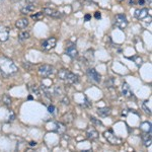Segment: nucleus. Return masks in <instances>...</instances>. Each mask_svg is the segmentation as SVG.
<instances>
[{"mask_svg": "<svg viewBox=\"0 0 152 152\" xmlns=\"http://www.w3.org/2000/svg\"><path fill=\"white\" fill-rule=\"evenodd\" d=\"M11 2H18V1H19V0H10Z\"/></svg>", "mask_w": 152, "mask_h": 152, "instance_id": "f704fd0d", "label": "nucleus"}, {"mask_svg": "<svg viewBox=\"0 0 152 152\" xmlns=\"http://www.w3.org/2000/svg\"><path fill=\"white\" fill-rule=\"evenodd\" d=\"M54 70H55V69H54L53 66L48 65V64H44V65H42V66H40V67H39L38 72H39V75H40L41 77L47 78L50 75L53 74Z\"/></svg>", "mask_w": 152, "mask_h": 152, "instance_id": "20e7f679", "label": "nucleus"}, {"mask_svg": "<svg viewBox=\"0 0 152 152\" xmlns=\"http://www.w3.org/2000/svg\"><path fill=\"white\" fill-rule=\"evenodd\" d=\"M149 2H151V0H149Z\"/></svg>", "mask_w": 152, "mask_h": 152, "instance_id": "e433bc0d", "label": "nucleus"}, {"mask_svg": "<svg viewBox=\"0 0 152 152\" xmlns=\"http://www.w3.org/2000/svg\"><path fill=\"white\" fill-rule=\"evenodd\" d=\"M58 77L67 84H75L78 82V77L67 69H61L58 72Z\"/></svg>", "mask_w": 152, "mask_h": 152, "instance_id": "f03ea898", "label": "nucleus"}, {"mask_svg": "<svg viewBox=\"0 0 152 152\" xmlns=\"http://www.w3.org/2000/svg\"><path fill=\"white\" fill-rule=\"evenodd\" d=\"M84 57L85 58H87V60L89 61H91V60H94V51L92 50H88L86 53H85V55H84Z\"/></svg>", "mask_w": 152, "mask_h": 152, "instance_id": "b1692460", "label": "nucleus"}, {"mask_svg": "<svg viewBox=\"0 0 152 152\" xmlns=\"http://www.w3.org/2000/svg\"><path fill=\"white\" fill-rule=\"evenodd\" d=\"M122 94H123L124 96L128 97V99H132L134 97V94L132 91L131 87L129 86L128 83H124L123 86H122Z\"/></svg>", "mask_w": 152, "mask_h": 152, "instance_id": "9d476101", "label": "nucleus"}, {"mask_svg": "<svg viewBox=\"0 0 152 152\" xmlns=\"http://www.w3.org/2000/svg\"><path fill=\"white\" fill-rule=\"evenodd\" d=\"M137 66H141L142 65V59L140 57H137V62H136Z\"/></svg>", "mask_w": 152, "mask_h": 152, "instance_id": "c85d7f7f", "label": "nucleus"}, {"mask_svg": "<svg viewBox=\"0 0 152 152\" xmlns=\"http://www.w3.org/2000/svg\"><path fill=\"white\" fill-rule=\"evenodd\" d=\"M140 129L143 132H151V124L148 123V122H145V123L141 125Z\"/></svg>", "mask_w": 152, "mask_h": 152, "instance_id": "412c9836", "label": "nucleus"}, {"mask_svg": "<svg viewBox=\"0 0 152 152\" xmlns=\"http://www.w3.org/2000/svg\"><path fill=\"white\" fill-rule=\"evenodd\" d=\"M66 54H67L70 58L74 59L78 56V51L74 46H70V47H68L67 50H66Z\"/></svg>", "mask_w": 152, "mask_h": 152, "instance_id": "2eb2a0df", "label": "nucleus"}, {"mask_svg": "<svg viewBox=\"0 0 152 152\" xmlns=\"http://www.w3.org/2000/svg\"><path fill=\"white\" fill-rule=\"evenodd\" d=\"M89 18H90V15H85V20H89Z\"/></svg>", "mask_w": 152, "mask_h": 152, "instance_id": "473e14b6", "label": "nucleus"}, {"mask_svg": "<svg viewBox=\"0 0 152 152\" xmlns=\"http://www.w3.org/2000/svg\"><path fill=\"white\" fill-rule=\"evenodd\" d=\"M119 1H120V2H122V1H123V0H119Z\"/></svg>", "mask_w": 152, "mask_h": 152, "instance_id": "c9c22d12", "label": "nucleus"}, {"mask_svg": "<svg viewBox=\"0 0 152 152\" xmlns=\"http://www.w3.org/2000/svg\"><path fill=\"white\" fill-rule=\"evenodd\" d=\"M35 9H36L35 4L28 3V4H26V5H24L23 8L20 9V12L23 14H29V13H31V12L35 10Z\"/></svg>", "mask_w": 152, "mask_h": 152, "instance_id": "ddd939ff", "label": "nucleus"}, {"mask_svg": "<svg viewBox=\"0 0 152 152\" xmlns=\"http://www.w3.org/2000/svg\"><path fill=\"white\" fill-rule=\"evenodd\" d=\"M86 137L90 140H95V139L99 138V132L96 131L94 128L90 127L86 130Z\"/></svg>", "mask_w": 152, "mask_h": 152, "instance_id": "9b49d317", "label": "nucleus"}, {"mask_svg": "<svg viewBox=\"0 0 152 152\" xmlns=\"http://www.w3.org/2000/svg\"><path fill=\"white\" fill-rule=\"evenodd\" d=\"M94 16H95V18H97V19H99V18H102V14H100L99 12H95Z\"/></svg>", "mask_w": 152, "mask_h": 152, "instance_id": "7c9ffc66", "label": "nucleus"}, {"mask_svg": "<svg viewBox=\"0 0 152 152\" xmlns=\"http://www.w3.org/2000/svg\"><path fill=\"white\" fill-rule=\"evenodd\" d=\"M97 114H99V117L105 118V117L110 116V114H111V109H110V107H99V109L97 110Z\"/></svg>", "mask_w": 152, "mask_h": 152, "instance_id": "f3484780", "label": "nucleus"}, {"mask_svg": "<svg viewBox=\"0 0 152 152\" xmlns=\"http://www.w3.org/2000/svg\"><path fill=\"white\" fill-rule=\"evenodd\" d=\"M139 3H140V4H143V3H144V0H139Z\"/></svg>", "mask_w": 152, "mask_h": 152, "instance_id": "72a5a7b5", "label": "nucleus"}, {"mask_svg": "<svg viewBox=\"0 0 152 152\" xmlns=\"http://www.w3.org/2000/svg\"><path fill=\"white\" fill-rule=\"evenodd\" d=\"M48 111H49V113H51V114H53L54 113V111H55V107H54V105H49L48 107Z\"/></svg>", "mask_w": 152, "mask_h": 152, "instance_id": "cd10ccee", "label": "nucleus"}, {"mask_svg": "<svg viewBox=\"0 0 152 152\" xmlns=\"http://www.w3.org/2000/svg\"><path fill=\"white\" fill-rule=\"evenodd\" d=\"M18 71V66L14 64V62L9 58L1 56L0 57V72L4 76H11L15 74Z\"/></svg>", "mask_w": 152, "mask_h": 152, "instance_id": "f257e3e1", "label": "nucleus"}, {"mask_svg": "<svg viewBox=\"0 0 152 152\" xmlns=\"http://www.w3.org/2000/svg\"><path fill=\"white\" fill-rule=\"evenodd\" d=\"M2 102H3V104H5L6 107H10L12 100H11V99H10V96H9V95L4 94L3 96H2Z\"/></svg>", "mask_w": 152, "mask_h": 152, "instance_id": "aec40b11", "label": "nucleus"}, {"mask_svg": "<svg viewBox=\"0 0 152 152\" xmlns=\"http://www.w3.org/2000/svg\"><path fill=\"white\" fill-rule=\"evenodd\" d=\"M44 15H45V13H44V12H38V13L31 15V18H33L34 20H41V19H43Z\"/></svg>", "mask_w": 152, "mask_h": 152, "instance_id": "5701e85b", "label": "nucleus"}, {"mask_svg": "<svg viewBox=\"0 0 152 152\" xmlns=\"http://www.w3.org/2000/svg\"><path fill=\"white\" fill-rule=\"evenodd\" d=\"M115 23H116V26H118L119 28L124 29L128 26V20H127L126 15H124V14H117L116 18H115Z\"/></svg>", "mask_w": 152, "mask_h": 152, "instance_id": "39448f33", "label": "nucleus"}, {"mask_svg": "<svg viewBox=\"0 0 152 152\" xmlns=\"http://www.w3.org/2000/svg\"><path fill=\"white\" fill-rule=\"evenodd\" d=\"M9 28L3 24H0V42H6L9 39Z\"/></svg>", "mask_w": 152, "mask_h": 152, "instance_id": "6e6552de", "label": "nucleus"}, {"mask_svg": "<svg viewBox=\"0 0 152 152\" xmlns=\"http://www.w3.org/2000/svg\"><path fill=\"white\" fill-rule=\"evenodd\" d=\"M90 122H91L92 125H94V126L102 127V122H100L99 119H95L94 117H90Z\"/></svg>", "mask_w": 152, "mask_h": 152, "instance_id": "393cba45", "label": "nucleus"}, {"mask_svg": "<svg viewBox=\"0 0 152 152\" xmlns=\"http://www.w3.org/2000/svg\"><path fill=\"white\" fill-rule=\"evenodd\" d=\"M23 66L24 69H26L28 71H29V70L31 69V64H28V63H26H26L23 62Z\"/></svg>", "mask_w": 152, "mask_h": 152, "instance_id": "bb28decb", "label": "nucleus"}, {"mask_svg": "<svg viewBox=\"0 0 152 152\" xmlns=\"http://www.w3.org/2000/svg\"><path fill=\"white\" fill-rule=\"evenodd\" d=\"M62 119H63V121H64L65 123L70 124V123H72V122H73L74 116H73L72 114H67V115H65V116H63Z\"/></svg>", "mask_w": 152, "mask_h": 152, "instance_id": "4be33fe9", "label": "nucleus"}, {"mask_svg": "<svg viewBox=\"0 0 152 152\" xmlns=\"http://www.w3.org/2000/svg\"><path fill=\"white\" fill-rule=\"evenodd\" d=\"M14 119H15V115H14L13 112H10L8 116V122H13Z\"/></svg>", "mask_w": 152, "mask_h": 152, "instance_id": "a878e982", "label": "nucleus"}, {"mask_svg": "<svg viewBox=\"0 0 152 152\" xmlns=\"http://www.w3.org/2000/svg\"><path fill=\"white\" fill-rule=\"evenodd\" d=\"M62 102H63V104H69V99H68V97H66V96L62 99Z\"/></svg>", "mask_w": 152, "mask_h": 152, "instance_id": "c756f323", "label": "nucleus"}, {"mask_svg": "<svg viewBox=\"0 0 152 152\" xmlns=\"http://www.w3.org/2000/svg\"><path fill=\"white\" fill-rule=\"evenodd\" d=\"M147 15H148V9L147 8L137 9L135 11V16H136L137 19H144Z\"/></svg>", "mask_w": 152, "mask_h": 152, "instance_id": "f8f14e48", "label": "nucleus"}, {"mask_svg": "<svg viewBox=\"0 0 152 152\" xmlns=\"http://www.w3.org/2000/svg\"><path fill=\"white\" fill-rule=\"evenodd\" d=\"M29 37H31V35H29L28 31H21V33L18 35V41L19 42L26 41L28 39H29Z\"/></svg>", "mask_w": 152, "mask_h": 152, "instance_id": "6ab92c4d", "label": "nucleus"}, {"mask_svg": "<svg viewBox=\"0 0 152 152\" xmlns=\"http://www.w3.org/2000/svg\"><path fill=\"white\" fill-rule=\"evenodd\" d=\"M104 138L107 139V141L109 142L110 144H112V145H121L122 144V140L113 133L112 130L105 131L104 133Z\"/></svg>", "mask_w": 152, "mask_h": 152, "instance_id": "7ed1b4c3", "label": "nucleus"}, {"mask_svg": "<svg viewBox=\"0 0 152 152\" xmlns=\"http://www.w3.org/2000/svg\"><path fill=\"white\" fill-rule=\"evenodd\" d=\"M28 26V18H19L18 20H16L15 26L19 29H23Z\"/></svg>", "mask_w": 152, "mask_h": 152, "instance_id": "4468645a", "label": "nucleus"}, {"mask_svg": "<svg viewBox=\"0 0 152 152\" xmlns=\"http://www.w3.org/2000/svg\"><path fill=\"white\" fill-rule=\"evenodd\" d=\"M29 146H37V142L36 141H31V142H29V144H28Z\"/></svg>", "mask_w": 152, "mask_h": 152, "instance_id": "2f4dec72", "label": "nucleus"}, {"mask_svg": "<svg viewBox=\"0 0 152 152\" xmlns=\"http://www.w3.org/2000/svg\"><path fill=\"white\" fill-rule=\"evenodd\" d=\"M56 44H57V40H56V38L52 37V38H49L42 43V49L45 51H50L55 48Z\"/></svg>", "mask_w": 152, "mask_h": 152, "instance_id": "0eeeda50", "label": "nucleus"}, {"mask_svg": "<svg viewBox=\"0 0 152 152\" xmlns=\"http://www.w3.org/2000/svg\"><path fill=\"white\" fill-rule=\"evenodd\" d=\"M142 140L145 146H150L151 145V132H144V134L142 135Z\"/></svg>", "mask_w": 152, "mask_h": 152, "instance_id": "dca6fc26", "label": "nucleus"}, {"mask_svg": "<svg viewBox=\"0 0 152 152\" xmlns=\"http://www.w3.org/2000/svg\"><path fill=\"white\" fill-rule=\"evenodd\" d=\"M87 76L89 78L90 81L94 82V83H99L100 82V79H102V76L94 68H89L87 70Z\"/></svg>", "mask_w": 152, "mask_h": 152, "instance_id": "423d86ee", "label": "nucleus"}, {"mask_svg": "<svg viewBox=\"0 0 152 152\" xmlns=\"http://www.w3.org/2000/svg\"><path fill=\"white\" fill-rule=\"evenodd\" d=\"M56 131L59 134H64L66 132V126L62 123H56Z\"/></svg>", "mask_w": 152, "mask_h": 152, "instance_id": "a211bd4d", "label": "nucleus"}, {"mask_svg": "<svg viewBox=\"0 0 152 152\" xmlns=\"http://www.w3.org/2000/svg\"><path fill=\"white\" fill-rule=\"evenodd\" d=\"M44 13L47 14V15H49V16H51V18H61L60 12H59L58 10H56V9H54V8H49V7H46V8H44Z\"/></svg>", "mask_w": 152, "mask_h": 152, "instance_id": "1a4fd4ad", "label": "nucleus"}]
</instances>
